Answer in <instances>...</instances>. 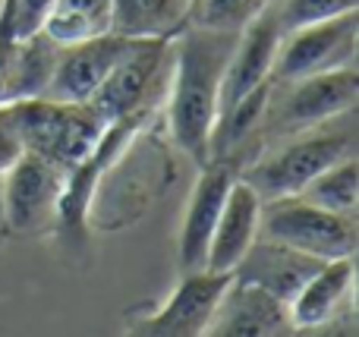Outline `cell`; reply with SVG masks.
<instances>
[{
	"instance_id": "1",
	"label": "cell",
	"mask_w": 359,
	"mask_h": 337,
	"mask_svg": "<svg viewBox=\"0 0 359 337\" xmlns=\"http://www.w3.org/2000/svg\"><path fill=\"white\" fill-rule=\"evenodd\" d=\"M236 32L205 29L186 22L174 35L170 76L164 92L168 132L183 155L202 167L208 161L211 132L221 111V85Z\"/></svg>"
},
{
	"instance_id": "2",
	"label": "cell",
	"mask_w": 359,
	"mask_h": 337,
	"mask_svg": "<svg viewBox=\"0 0 359 337\" xmlns=\"http://www.w3.org/2000/svg\"><path fill=\"white\" fill-rule=\"evenodd\" d=\"M6 104L25 151L50 158L67 170L79 167L95 155L111 123L92 101L73 104V101H54L41 95V98L6 101Z\"/></svg>"
},
{
	"instance_id": "3",
	"label": "cell",
	"mask_w": 359,
	"mask_h": 337,
	"mask_svg": "<svg viewBox=\"0 0 359 337\" xmlns=\"http://www.w3.org/2000/svg\"><path fill=\"white\" fill-rule=\"evenodd\" d=\"M344 117L347 114L328 120V123L309 126V130H297L293 139H287L284 145H278L268 155H262L255 164H249L243 180L262 199L297 195L312 177H318L325 167L356 151L353 117L347 120V126H341Z\"/></svg>"
},
{
	"instance_id": "4",
	"label": "cell",
	"mask_w": 359,
	"mask_h": 337,
	"mask_svg": "<svg viewBox=\"0 0 359 337\" xmlns=\"http://www.w3.org/2000/svg\"><path fill=\"white\" fill-rule=\"evenodd\" d=\"M259 237L284 243L322 262L356 256V218L312 205L303 195L262 199Z\"/></svg>"
},
{
	"instance_id": "5",
	"label": "cell",
	"mask_w": 359,
	"mask_h": 337,
	"mask_svg": "<svg viewBox=\"0 0 359 337\" xmlns=\"http://www.w3.org/2000/svg\"><path fill=\"white\" fill-rule=\"evenodd\" d=\"M170 54H174V38L126 41L123 54L111 67L92 104L107 120L151 117V111L161 104L168 92Z\"/></svg>"
},
{
	"instance_id": "6",
	"label": "cell",
	"mask_w": 359,
	"mask_h": 337,
	"mask_svg": "<svg viewBox=\"0 0 359 337\" xmlns=\"http://www.w3.org/2000/svg\"><path fill=\"white\" fill-rule=\"evenodd\" d=\"M4 224L16 237H35L60 224L69 170L35 151H22L4 170Z\"/></svg>"
},
{
	"instance_id": "7",
	"label": "cell",
	"mask_w": 359,
	"mask_h": 337,
	"mask_svg": "<svg viewBox=\"0 0 359 337\" xmlns=\"http://www.w3.org/2000/svg\"><path fill=\"white\" fill-rule=\"evenodd\" d=\"M356 35H359L356 10L344 13L337 19H328V22L287 29L280 35L278 54H274L271 82L284 85V82L328 73V69L337 67H350V63H356Z\"/></svg>"
},
{
	"instance_id": "8",
	"label": "cell",
	"mask_w": 359,
	"mask_h": 337,
	"mask_svg": "<svg viewBox=\"0 0 359 337\" xmlns=\"http://www.w3.org/2000/svg\"><path fill=\"white\" fill-rule=\"evenodd\" d=\"M230 275L221 271H180L177 287L168 294V300L151 312H139L130 322V334L142 337H198L205 334L211 315L217 309V300L227 290Z\"/></svg>"
},
{
	"instance_id": "9",
	"label": "cell",
	"mask_w": 359,
	"mask_h": 337,
	"mask_svg": "<svg viewBox=\"0 0 359 337\" xmlns=\"http://www.w3.org/2000/svg\"><path fill=\"white\" fill-rule=\"evenodd\" d=\"M284 85H287L284 101H280L278 111L268 101L265 120H271L274 126H280L287 132L309 130V126L328 123V120L341 117V114L356 111V98H359L356 63L328 69V73L306 76V79L297 82H284Z\"/></svg>"
},
{
	"instance_id": "10",
	"label": "cell",
	"mask_w": 359,
	"mask_h": 337,
	"mask_svg": "<svg viewBox=\"0 0 359 337\" xmlns=\"http://www.w3.org/2000/svg\"><path fill=\"white\" fill-rule=\"evenodd\" d=\"M236 180L233 167L227 161H205L198 170V180L186 202L183 221H180V237H177V259L180 271H198L205 268L208 259V243L215 233L217 214L230 193V183Z\"/></svg>"
},
{
	"instance_id": "11",
	"label": "cell",
	"mask_w": 359,
	"mask_h": 337,
	"mask_svg": "<svg viewBox=\"0 0 359 337\" xmlns=\"http://www.w3.org/2000/svg\"><path fill=\"white\" fill-rule=\"evenodd\" d=\"M126 41L130 38L104 32V35L82 38V41H73V44H60V57H57V67L44 98L73 101V104L92 101L98 95V88L104 85L117 57L123 54Z\"/></svg>"
},
{
	"instance_id": "12",
	"label": "cell",
	"mask_w": 359,
	"mask_h": 337,
	"mask_svg": "<svg viewBox=\"0 0 359 337\" xmlns=\"http://www.w3.org/2000/svg\"><path fill=\"white\" fill-rule=\"evenodd\" d=\"M205 334L211 337H280L293 334L287 303L255 284L236 281L230 275L227 290L217 300Z\"/></svg>"
},
{
	"instance_id": "13",
	"label": "cell",
	"mask_w": 359,
	"mask_h": 337,
	"mask_svg": "<svg viewBox=\"0 0 359 337\" xmlns=\"http://www.w3.org/2000/svg\"><path fill=\"white\" fill-rule=\"evenodd\" d=\"M280 35H284V25L278 19V10H271V6H265L252 22L236 32V44L230 50L227 69H224L221 107H230L243 95L271 82L274 54H278Z\"/></svg>"
},
{
	"instance_id": "14",
	"label": "cell",
	"mask_w": 359,
	"mask_h": 337,
	"mask_svg": "<svg viewBox=\"0 0 359 337\" xmlns=\"http://www.w3.org/2000/svg\"><path fill=\"white\" fill-rule=\"evenodd\" d=\"M259 224H262V195L243 177H236L230 183V193L221 205V214H217L205 268L221 271V275H233L240 259L259 240Z\"/></svg>"
},
{
	"instance_id": "15",
	"label": "cell",
	"mask_w": 359,
	"mask_h": 337,
	"mask_svg": "<svg viewBox=\"0 0 359 337\" xmlns=\"http://www.w3.org/2000/svg\"><path fill=\"white\" fill-rule=\"evenodd\" d=\"M353 277H356V259H328L322 262L306 284L293 294L287 303L293 331H309V328H322L337 319L341 306L353 294Z\"/></svg>"
},
{
	"instance_id": "16",
	"label": "cell",
	"mask_w": 359,
	"mask_h": 337,
	"mask_svg": "<svg viewBox=\"0 0 359 337\" xmlns=\"http://www.w3.org/2000/svg\"><path fill=\"white\" fill-rule=\"evenodd\" d=\"M322 265V259L306 256L299 249H290L284 243H274V240L259 237L249 252L240 259V265L233 268L236 281L255 284V287L268 290L271 296L290 303L293 294L306 284V277Z\"/></svg>"
},
{
	"instance_id": "17",
	"label": "cell",
	"mask_w": 359,
	"mask_h": 337,
	"mask_svg": "<svg viewBox=\"0 0 359 337\" xmlns=\"http://www.w3.org/2000/svg\"><path fill=\"white\" fill-rule=\"evenodd\" d=\"M57 57H60V44L48 35V32H35L29 38H16L10 41V57H6V101H22V98H41L50 85Z\"/></svg>"
},
{
	"instance_id": "18",
	"label": "cell",
	"mask_w": 359,
	"mask_h": 337,
	"mask_svg": "<svg viewBox=\"0 0 359 337\" xmlns=\"http://www.w3.org/2000/svg\"><path fill=\"white\" fill-rule=\"evenodd\" d=\"M189 22V0H114L111 32L130 41L174 38Z\"/></svg>"
},
{
	"instance_id": "19",
	"label": "cell",
	"mask_w": 359,
	"mask_h": 337,
	"mask_svg": "<svg viewBox=\"0 0 359 337\" xmlns=\"http://www.w3.org/2000/svg\"><path fill=\"white\" fill-rule=\"evenodd\" d=\"M114 0H54V10L44 19V32L57 44H73L82 38L111 32Z\"/></svg>"
},
{
	"instance_id": "20",
	"label": "cell",
	"mask_w": 359,
	"mask_h": 337,
	"mask_svg": "<svg viewBox=\"0 0 359 337\" xmlns=\"http://www.w3.org/2000/svg\"><path fill=\"white\" fill-rule=\"evenodd\" d=\"M297 195L309 199L312 205H322L328 212L337 214H353L356 218V205H359V164H356V151L341 161H334L331 167H325L318 177H312Z\"/></svg>"
},
{
	"instance_id": "21",
	"label": "cell",
	"mask_w": 359,
	"mask_h": 337,
	"mask_svg": "<svg viewBox=\"0 0 359 337\" xmlns=\"http://www.w3.org/2000/svg\"><path fill=\"white\" fill-rule=\"evenodd\" d=\"M265 6H271V0H189V22L205 29L240 32Z\"/></svg>"
},
{
	"instance_id": "22",
	"label": "cell",
	"mask_w": 359,
	"mask_h": 337,
	"mask_svg": "<svg viewBox=\"0 0 359 337\" xmlns=\"http://www.w3.org/2000/svg\"><path fill=\"white\" fill-rule=\"evenodd\" d=\"M54 10V0H4L0 6V38L16 41L44 29V19Z\"/></svg>"
},
{
	"instance_id": "23",
	"label": "cell",
	"mask_w": 359,
	"mask_h": 337,
	"mask_svg": "<svg viewBox=\"0 0 359 337\" xmlns=\"http://www.w3.org/2000/svg\"><path fill=\"white\" fill-rule=\"evenodd\" d=\"M353 10H359V0H284V6L278 10V19L287 32L312 22H328V19H337Z\"/></svg>"
},
{
	"instance_id": "24",
	"label": "cell",
	"mask_w": 359,
	"mask_h": 337,
	"mask_svg": "<svg viewBox=\"0 0 359 337\" xmlns=\"http://www.w3.org/2000/svg\"><path fill=\"white\" fill-rule=\"evenodd\" d=\"M22 151H25V145H22V139H19L16 123H13L10 104H0V174H4Z\"/></svg>"
},
{
	"instance_id": "25",
	"label": "cell",
	"mask_w": 359,
	"mask_h": 337,
	"mask_svg": "<svg viewBox=\"0 0 359 337\" xmlns=\"http://www.w3.org/2000/svg\"><path fill=\"white\" fill-rule=\"evenodd\" d=\"M0 6H4V0H0Z\"/></svg>"
}]
</instances>
